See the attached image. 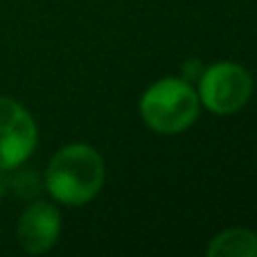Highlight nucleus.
Segmentation results:
<instances>
[{"label": "nucleus", "instance_id": "nucleus-1", "mask_svg": "<svg viewBox=\"0 0 257 257\" xmlns=\"http://www.w3.org/2000/svg\"><path fill=\"white\" fill-rule=\"evenodd\" d=\"M104 158L90 145H68L52 156L45 172V187L63 205H84L104 185Z\"/></svg>", "mask_w": 257, "mask_h": 257}, {"label": "nucleus", "instance_id": "nucleus-2", "mask_svg": "<svg viewBox=\"0 0 257 257\" xmlns=\"http://www.w3.org/2000/svg\"><path fill=\"white\" fill-rule=\"evenodd\" d=\"M199 106V95L190 81L167 77L145 90L140 99V115L151 131L174 136L194 124Z\"/></svg>", "mask_w": 257, "mask_h": 257}, {"label": "nucleus", "instance_id": "nucleus-3", "mask_svg": "<svg viewBox=\"0 0 257 257\" xmlns=\"http://www.w3.org/2000/svg\"><path fill=\"white\" fill-rule=\"evenodd\" d=\"M199 102L214 115H230L246 106L253 93L248 70L230 61H221L201 72Z\"/></svg>", "mask_w": 257, "mask_h": 257}, {"label": "nucleus", "instance_id": "nucleus-4", "mask_svg": "<svg viewBox=\"0 0 257 257\" xmlns=\"http://www.w3.org/2000/svg\"><path fill=\"white\" fill-rule=\"evenodd\" d=\"M36 124L16 99L0 97V172L16 169L36 147Z\"/></svg>", "mask_w": 257, "mask_h": 257}, {"label": "nucleus", "instance_id": "nucleus-5", "mask_svg": "<svg viewBox=\"0 0 257 257\" xmlns=\"http://www.w3.org/2000/svg\"><path fill=\"white\" fill-rule=\"evenodd\" d=\"M61 235V214L52 203L36 201L23 210L16 226V237L30 255L48 253Z\"/></svg>", "mask_w": 257, "mask_h": 257}, {"label": "nucleus", "instance_id": "nucleus-6", "mask_svg": "<svg viewBox=\"0 0 257 257\" xmlns=\"http://www.w3.org/2000/svg\"><path fill=\"white\" fill-rule=\"evenodd\" d=\"M210 257H257V235L248 228H230L210 241Z\"/></svg>", "mask_w": 257, "mask_h": 257}]
</instances>
